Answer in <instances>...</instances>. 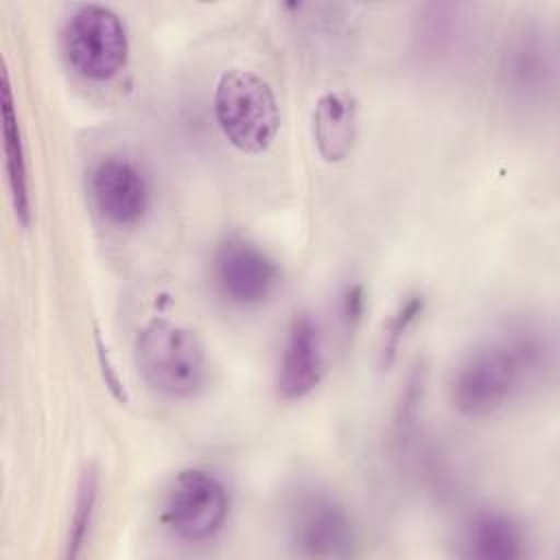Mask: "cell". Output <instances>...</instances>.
Masks as SVG:
<instances>
[{"mask_svg":"<svg viewBox=\"0 0 560 560\" xmlns=\"http://www.w3.org/2000/svg\"><path fill=\"white\" fill-rule=\"evenodd\" d=\"M547 343L536 330L518 328L470 350L451 381V400L462 416L483 418L512 400L547 363Z\"/></svg>","mask_w":560,"mask_h":560,"instance_id":"cell-1","label":"cell"},{"mask_svg":"<svg viewBox=\"0 0 560 560\" xmlns=\"http://www.w3.org/2000/svg\"><path fill=\"white\" fill-rule=\"evenodd\" d=\"M133 350L142 378L164 396L190 398L206 385V350L186 326L155 315L140 326Z\"/></svg>","mask_w":560,"mask_h":560,"instance_id":"cell-2","label":"cell"},{"mask_svg":"<svg viewBox=\"0 0 560 560\" xmlns=\"http://www.w3.org/2000/svg\"><path fill=\"white\" fill-rule=\"evenodd\" d=\"M217 125L225 140L247 155L271 147L280 129V109L271 85L252 70H225L212 96Z\"/></svg>","mask_w":560,"mask_h":560,"instance_id":"cell-3","label":"cell"},{"mask_svg":"<svg viewBox=\"0 0 560 560\" xmlns=\"http://www.w3.org/2000/svg\"><path fill=\"white\" fill-rule=\"evenodd\" d=\"M63 55L74 72L90 81L114 79L129 59V37L120 15L98 2L81 4L61 33Z\"/></svg>","mask_w":560,"mask_h":560,"instance_id":"cell-4","label":"cell"},{"mask_svg":"<svg viewBox=\"0 0 560 560\" xmlns=\"http://www.w3.org/2000/svg\"><path fill=\"white\" fill-rule=\"evenodd\" d=\"M230 514L225 483L206 468L179 470L164 497L162 523L186 542L214 538Z\"/></svg>","mask_w":560,"mask_h":560,"instance_id":"cell-5","label":"cell"},{"mask_svg":"<svg viewBox=\"0 0 560 560\" xmlns=\"http://www.w3.org/2000/svg\"><path fill=\"white\" fill-rule=\"evenodd\" d=\"M289 534L298 553L308 558H348L357 545L350 514L324 490H311L295 499Z\"/></svg>","mask_w":560,"mask_h":560,"instance_id":"cell-6","label":"cell"},{"mask_svg":"<svg viewBox=\"0 0 560 560\" xmlns=\"http://www.w3.org/2000/svg\"><path fill=\"white\" fill-rule=\"evenodd\" d=\"M212 276L221 295L238 306H256L265 302L280 282L276 260L258 245L238 236H232L217 247Z\"/></svg>","mask_w":560,"mask_h":560,"instance_id":"cell-7","label":"cell"},{"mask_svg":"<svg viewBox=\"0 0 560 560\" xmlns=\"http://www.w3.org/2000/svg\"><path fill=\"white\" fill-rule=\"evenodd\" d=\"M324 370L326 354L319 324L311 313H300L287 328L276 378L278 396L282 400L308 396L319 385Z\"/></svg>","mask_w":560,"mask_h":560,"instance_id":"cell-8","label":"cell"},{"mask_svg":"<svg viewBox=\"0 0 560 560\" xmlns=\"http://www.w3.org/2000/svg\"><path fill=\"white\" fill-rule=\"evenodd\" d=\"M90 188L96 210L114 225H133L149 208L147 177L129 158H103L92 171Z\"/></svg>","mask_w":560,"mask_h":560,"instance_id":"cell-9","label":"cell"},{"mask_svg":"<svg viewBox=\"0 0 560 560\" xmlns=\"http://www.w3.org/2000/svg\"><path fill=\"white\" fill-rule=\"evenodd\" d=\"M501 77L510 92L532 98L551 90L556 79V52L538 28L516 33L501 57Z\"/></svg>","mask_w":560,"mask_h":560,"instance_id":"cell-10","label":"cell"},{"mask_svg":"<svg viewBox=\"0 0 560 560\" xmlns=\"http://www.w3.org/2000/svg\"><path fill=\"white\" fill-rule=\"evenodd\" d=\"M313 140L326 162H341L352 153L359 133V105L348 90H326L311 116Z\"/></svg>","mask_w":560,"mask_h":560,"instance_id":"cell-11","label":"cell"},{"mask_svg":"<svg viewBox=\"0 0 560 560\" xmlns=\"http://www.w3.org/2000/svg\"><path fill=\"white\" fill-rule=\"evenodd\" d=\"M523 547L521 525L503 512H481L464 532V553L477 560H516Z\"/></svg>","mask_w":560,"mask_h":560,"instance_id":"cell-12","label":"cell"},{"mask_svg":"<svg viewBox=\"0 0 560 560\" xmlns=\"http://www.w3.org/2000/svg\"><path fill=\"white\" fill-rule=\"evenodd\" d=\"M2 136H4V162H7V179L11 188V199L15 208V217L22 225L31 223V195H28V168L26 153L22 142V131L18 122V112L13 103V92L9 83V72L2 68Z\"/></svg>","mask_w":560,"mask_h":560,"instance_id":"cell-13","label":"cell"},{"mask_svg":"<svg viewBox=\"0 0 560 560\" xmlns=\"http://www.w3.org/2000/svg\"><path fill=\"white\" fill-rule=\"evenodd\" d=\"M96 499H98V472L94 466H88L77 483L74 494V508L72 518L68 527V542H66V556L77 558L90 536V527L96 512Z\"/></svg>","mask_w":560,"mask_h":560,"instance_id":"cell-14","label":"cell"},{"mask_svg":"<svg viewBox=\"0 0 560 560\" xmlns=\"http://www.w3.org/2000/svg\"><path fill=\"white\" fill-rule=\"evenodd\" d=\"M422 311H424V295L411 293L389 315V319L383 326V339H381V350H378L383 368L394 363L407 330L416 324V319L422 315Z\"/></svg>","mask_w":560,"mask_h":560,"instance_id":"cell-15","label":"cell"},{"mask_svg":"<svg viewBox=\"0 0 560 560\" xmlns=\"http://www.w3.org/2000/svg\"><path fill=\"white\" fill-rule=\"evenodd\" d=\"M365 311V291L359 282L348 284L346 291L341 293V302H339V313H341V322L348 328H354L359 324V319L363 317Z\"/></svg>","mask_w":560,"mask_h":560,"instance_id":"cell-16","label":"cell"},{"mask_svg":"<svg viewBox=\"0 0 560 560\" xmlns=\"http://www.w3.org/2000/svg\"><path fill=\"white\" fill-rule=\"evenodd\" d=\"M96 348H98V361H101V365H103V374H105V381H107L109 389L114 392V396H116L118 400L125 402V400H127L125 387H122V383H120V378H118V374H116V370H114V365H112V361H109L107 348H105V343H103L98 330H96Z\"/></svg>","mask_w":560,"mask_h":560,"instance_id":"cell-17","label":"cell"}]
</instances>
